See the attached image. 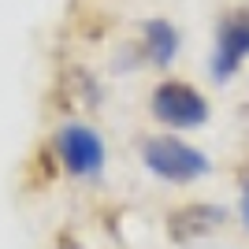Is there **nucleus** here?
Listing matches in <instances>:
<instances>
[{"mask_svg": "<svg viewBox=\"0 0 249 249\" xmlns=\"http://www.w3.org/2000/svg\"><path fill=\"white\" fill-rule=\"evenodd\" d=\"M142 160L153 175L167 178V182H194V178L208 175L212 164H208V156L201 149L186 145V142H178V138H149L145 145H142Z\"/></svg>", "mask_w": 249, "mask_h": 249, "instance_id": "obj_1", "label": "nucleus"}, {"mask_svg": "<svg viewBox=\"0 0 249 249\" xmlns=\"http://www.w3.org/2000/svg\"><path fill=\"white\" fill-rule=\"evenodd\" d=\"M56 156H60V164L67 175L74 178H93L101 175V167H104V142L101 134H97L93 126H86V123H63L60 130H56Z\"/></svg>", "mask_w": 249, "mask_h": 249, "instance_id": "obj_2", "label": "nucleus"}, {"mask_svg": "<svg viewBox=\"0 0 249 249\" xmlns=\"http://www.w3.org/2000/svg\"><path fill=\"white\" fill-rule=\"evenodd\" d=\"M153 115L164 126L190 130V126H201L208 119V101L201 89L186 82H160L153 89Z\"/></svg>", "mask_w": 249, "mask_h": 249, "instance_id": "obj_3", "label": "nucleus"}, {"mask_svg": "<svg viewBox=\"0 0 249 249\" xmlns=\"http://www.w3.org/2000/svg\"><path fill=\"white\" fill-rule=\"evenodd\" d=\"M249 56V11H231L216 30V52H212V74L231 78Z\"/></svg>", "mask_w": 249, "mask_h": 249, "instance_id": "obj_4", "label": "nucleus"}, {"mask_svg": "<svg viewBox=\"0 0 249 249\" xmlns=\"http://www.w3.org/2000/svg\"><path fill=\"white\" fill-rule=\"evenodd\" d=\"M219 223H223V208H216V205H186L182 212L171 216V234H175L178 242H186V238H201L208 231H216Z\"/></svg>", "mask_w": 249, "mask_h": 249, "instance_id": "obj_5", "label": "nucleus"}, {"mask_svg": "<svg viewBox=\"0 0 249 249\" xmlns=\"http://www.w3.org/2000/svg\"><path fill=\"white\" fill-rule=\"evenodd\" d=\"M145 52L156 67H167L178 52V34L167 19H149L145 22Z\"/></svg>", "mask_w": 249, "mask_h": 249, "instance_id": "obj_6", "label": "nucleus"}, {"mask_svg": "<svg viewBox=\"0 0 249 249\" xmlns=\"http://www.w3.org/2000/svg\"><path fill=\"white\" fill-rule=\"evenodd\" d=\"M242 223H246V231H249V171H246V178H242Z\"/></svg>", "mask_w": 249, "mask_h": 249, "instance_id": "obj_7", "label": "nucleus"}]
</instances>
